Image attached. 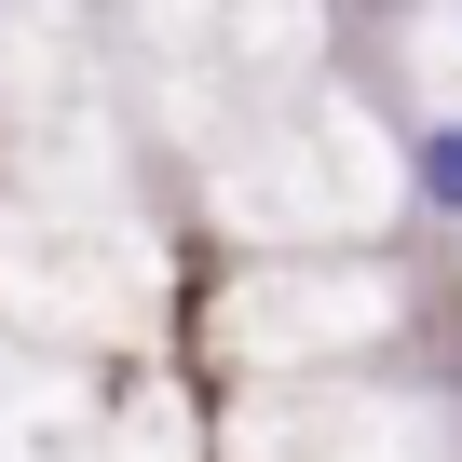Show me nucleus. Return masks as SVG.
Listing matches in <instances>:
<instances>
[{"instance_id":"f257e3e1","label":"nucleus","mask_w":462,"mask_h":462,"mask_svg":"<svg viewBox=\"0 0 462 462\" xmlns=\"http://www.w3.org/2000/svg\"><path fill=\"white\" fill-rule=\"evenodd\" d=\"M408 177L435 217H462V123H408Z\"/></svg>"}]
</instances>
